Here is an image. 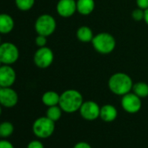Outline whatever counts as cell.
<instances>
[{"instance_id":"obj_7","label":"cell","mask_w":148,"mask_h":148,"mask_svg":"<svg viewBox=\"0 0 148 148\" xmlns=\"http://www.w3.org/2000/svg\"><path fill=\"white\" fill-rule=\"evenodd\" d=\"M54 59V54L53 51H51V48L44 46V47H39L38 50L36 51L34 57H33V61L34 64L42 69L49 67Z\"/></svg>"},{"instance_id":"obj_9","label":"cell","mask_w":148,"mask_h":148,"mask_svg":"<svg viewBox=\"0 0 148 148\" xmlns=\"http://www.w3.org/2000/svg\"><path fill=\"white\" fill-rule=\"evenodd\" d=\"M79 113L84 119L88 121H93L99 117L100 106L95 101H84L79 109Z\"/></svg>"},{"instance_id":"obj_3","label":"cell","mask_w":148,"mask_h":148,"mask_svg":"<svg viewBox=\"0 0 148 148\" xmlns=\"http://www.w3.org/2000/svg\"><path fill=\"white\" fill-rule=\"evenodd\" d=\"M92 44L97 52L109 54L115 49L116 40L112 34L108 32H100L93 37Z\"/></svg>"},{"instance_id":"obj_24","label":"cell","mask_w":148,"mask_h":148,"mask_svg":"<svg viewBox=\"0 0 148 148\" xmlns=\"http://www.w3.org/2000/svg\"><path fill=\"white\" fill-rule=\"evenodd\" d=\"M27 148H45V146H44V145H43V143L41 141L35 139V140L31 141L28 144Z\"/></svg>"},{"instance_id":"obj_27","label":"cell","mask_w":148,"mask_h":148,"mask_svg":"<svg viewBox=\"0 0 148 148\" xmlns=\"http://www.w3.org/2000/svg\"><path fill=\"white\" fill-rule=\"evenodd\" d=\"M0 148H14V146L10 141L6 139H2L0 140Z\"/></svg>"},{"instance_id":"obj_13","label":"cell","mask_w":148,"mask_h":148,"mask_svg":"<svg viewBox=\"0 0 148 148\" xmlns=\"http://www.w3.org/2000/svg\"><path fill=\"white\" fill-rule=\"evenodd\" d=\"M117 116H118V110L114 106L107 104L100 107L99 118L103 121L106 123L112 122L117 119Z\"/></svg>"},{"instance_id":"obj_4","label":"cell","mask_w":148,"mask_h":148,"mask_svg":"<svg viewBox=\"0 0 148 148\" xmlns=\"http://www.w3.org/2000/svg\"><path fill=\"white\" fill-rule=\"evenodd\" d=\"M55 131V122L48 117H40L37 119L32 125L34 135L39 138H50Z\"/></svg>"},{"instance_id":"obj_31","label":"cell","mask_w":148,"mask_h":148,"mask_svg":"<svg viewBox=\"0 0 148 148\" xmlns=\"http://www.w3.org/2000/svg\"><path fill=\"white\" fill-rule=\"evenodd\" d=\"M2 43H1V37H0V45H1Z\"/></svg>"},{"instance_id":"obj_32","label":"cell","mask_w":148,"mask_h":148,"mask_svg":"<svg viewBox=\"0 0 148 148\" xmlns=\"http://www.w3.org/2000/svg\"><path fill=\"white\" fill-rule=\"evenodd\" d=\"M0 89H1V87H0Z\"/></svg>"},{"instance_id":"obj_28","label":"cell","mask_w":148,"mask_h":148,"mask_svg":"<svg viewBox=\"0 0 148 148\" xmlns=\"http://www.w3.org/2000/svg\"><path fill=\"white\" fill-rule=\"evenodd\" d=\"M144 21L145 22V24L148 25V8L146 10H145V15H144Z\"/></svg>"},{"instance_id":"obj_15","label":"cell","mask_w":148,"mask_h":148,"mask_svg":"<svg viewBox=\"0 0 148 148\" xmlns=\"http://www.w3.org/2000/svg\"><path fill=\"white\" fill-rule=\"evenodd\" d=\"M95 8L94 0H78L77 1V12L83 15H90Z\"/></svg>"},{"instance_id":"obj_20","label":"cell","mask_w":148,"mask_h":148,"mask_svg":"<svg viewBox=\"0 0 148 148\" xmlns=\"http://www.w3.org/2000/svg\"><path fill=\"white\" fill-rule=\"evenodd\" d=\"M14 132L13 125L9 121H5L0 124V138H8Z\"/></svg>"},{"instance_id":"obj_14","label":"cell","mask_w":148,"mask_h":148,"mask_svg":"<svg viewBox=\"0 0 148 148\" xmlns=\"http://www.w3.org/2000/svg\"><path fill=\"white\" fill-rule=\"evenodd\" d=\"M14 28L13 18L6 13L0 14V34H8Z\"/></svg>"},{"instance_id":"obj_18","label":"cell","mask_w":148,"mask_h":148,"mask_svg":"<svg viewBox=\"0 0 148 148\" xmlns=\"http://www.w3.org/2000/svg\"><path fill=\"white\" fill-rule=\"evenodd\" d=\"M132 92H134L140 99L148 97V84L145 82H137L133 84Z\"/></svg>"},{"instance_id":"obj_30","label":"cell","mask_w":148,"mask_h":148,"mask_svg":"<svg viewBox=\"0 0 148 148\" xmlns=\"http://www.w3.org/2000/svg\"><path fill=\"white\" fill-rule=\"evenodd\" d=\"M2 64H2V62H1V60H0V66H1Z\"/></svg>"},{"instance_id":"obj_19","label":"cell","mask_w":148,"mask_h":148,"mask_svg":"<svg viewBox=\"0 0 148 148\" xmlns=\"http://www.w3.org/2000/svg\"><path fill=\"white\" fill-rule=\"evenodd\" d=\"M62 112L63 111H62V109L60 108V106L58 105L50 106V107H48V109L46 111V117H48L52 121L56 122V121L59 120V119L61 118Z\"/></svg>"},{"instance_id":"obj_12","label":"cell","mask_w":148,"mask_h":148,"mask_svg":"<svg viewBox=\"0 0 148 148\" xmlns=\"http://www.w3.org/2000/svg\"><path fill=\"white\" fill-rule=\"evenodd\" d=\"M56 10L62 18H70L77 12V1L75 0H59Z\"/></svg>"},{"instance_id":"obj_10","label":"cell","mask_w":148,"mask_h":148,"mask_svg":"<svg viewBox=\"0 0 148 148\" xmlns=\"http://www.w3.org/2000/svg\"><path fill=\"white\" fill-rule=\"evenodd\" d=\"M18 95L12 87H2L0 89V105L12 108L18 104Z\"/></svg>"},{"instance_id":"obj_21","label":"cell","mask_w":148,"mask_h":148,"mask_svg":"<svg viewBox=\"0 0 148 148\" xmlns=\"http://www.w3.org/2000/svg\"><path fill=\"white\" fill-rule=\"evenodd\" d=\"M35 4V0H15L17 8L23 12L30 11Z\"/></svg>"},{"instance_id":"obj_23","label":"cell","mask_w":148,"mask_h":148,"mask_svg":"<svg viewBox=\"0 0 148 148\" xmlns=\"http://www.w3.org/2000/svg\"><path fill=\"white\" fill-rule=\"evenodd\" d=\"M35 43L38 47H44L46 45L47 43V37L42 36V35H38V37L35 39Z\"/></svg>"},{"instance_id":"obj_1","label":"cell","mask_w":148,"mask_h":148,"mask_svg":"<svg viewBox=\"0 0 148 148\" xmlns=\"http://www.w3.org/2000/svg\"><path fill=\"white\" fill-rule=\"evenodd\" d=\"M83 102V96L78 90L69 89L60 94L58 106L63 112L73 113L79 111Z\"/></svg>"},{"instance_id":"obj_8","label":"cell","mask_w":148,"mask_h":148,"mask_svg":"<svg viewBox=\"0 0 148 148\" xmlns=\"http://www.w3.org/2000/svg\"><path fill=\"white\" fill-rule=\"evenodd\" d=\"M121 106L123 110L128 113L134 114L140 111L142 106L141 99L134 92H128L122 96Z\"/></svg>"},{"instance_id":"obj_2","label":"cell","mask_w":148,"mask_h":148,"mask_svg":"<svg viewBox=\"0 0 148 148\" xmlns=\"http://www.w3.org/2000/svg\"><path fill=\"white\" fill-rule=\"evenodd\" d=\"M133 83L129 75L124 72L114 73L108 80V87L110 91L118 96H124L131 92L132 90Z\"/></svg>"},{"instance_id":"obj_5","label":"cell","mask_w":148,"mask_h":148,"mask_svg":"<svg viewBox=\"0 0 148 148\" xmlns=\"http://www.w3.org/2000/svg\"><path fill=\"white\" fill-rule=\"evenodd\" d=\"M57 24L55 18L50 14H43L39 16L35 22V31L38 35L51 36L56 30Z\"/></svg>"},{"instance_id":"obj_26","label":"cell","mask_w":148,"mask_h":148,"mask_svg":"<svg viewBox=\"0 0 148 148\" xmlns=\"http://www.w3.org/2000/svg\"><path fill=\"white\" fill-rule=\"evenodd\" d=\"M73 148H92V145L85 141H80L75 144V145L73 146Z\"/></svg>"},{"instance_id":"obj_11","label":"cell","mask_w":148,"mask_h":148,"mask_svg":"<svg viewBox=\"0 0 148 148\" xmlns=\"http://www.w3.org/2000/svg\"><path fill=\"white\" fill-rule=\"evenodd\" d=\"M16 81V72L9 64L0 66V87H12Z\"/></svg>"},{"instance_id":"obj_22","label":"cell","mask_w":148,"mask_h":148,"mask_svg":"<svg viewBox=\"0 0 148 148\" xmlns=\"http://www.w3.org/2000/svg\"><path fill=\"white\" fill-rule=\"evenodd\" d=\"M144 15H145V11L140 8H137L132 12V18L135 21L144 20Z\"/></svg>"},{"instance_id":"obj_29","label":"cell","mask_w":148,"mask_h":148,"mask_svg":"<svg viewBox=\"0 0 148 148\" xmlns=\"http://www.w3.org/2000/svg\"><path fill=\"white\" fill-rule=\"evenodd\" d=\"M2 113V108H1V105H0V115Z\"/></svg>"},{"instance_id":"obj_16","label":"cell","mask_w":148,"mask_h":148,"mask_svg":"<svg viewBox=\"0 0 148 148\" xmlns=\"http://www.w3.org/2000/svg\"><path fill=\"white\" fill-rule=\"evenodd\" d=\"M76 36H77V38L83 43L92 42V40L94 37L92 29L88 26H86V25L80 26L78 29Z\"/></svg>"},{"instance_id":"obj_25","label":"cell","mask_w":148,"mask_h":148,"mask_svg":"<svg viewBox=\"0 0 148 148\" xmlns=\"http://www.w3.org/2000/svg\"><path fill=\"white\" fill-rule=\"evenodd\" d=\"M136 4L138 8H140L144 11L148 8V0H136Z\"/></svg>"},{"instance_id":"obj_17","label":"cell","mask_w":148,"mask_h":148,"mask_svg":"<svg viewBox=\"0 0 148 148\" xmlns=\"http://www.w3.org/2000/svg\"><path fill=\"white\" fill-rule=\"evenodd\" d=\"M60 95L54 91H48L45 92L42 96V102L45 106L50 107L53 106H58L59 103Z\"/></svg>"},{"instance_id":"obj_6","label":"cell","mask_w":148,"mask_h":148,"mask_svg":"<svg viewBox=\"0 0 148 148\" xmlns=\"http://www.w3.org/2000/svg\"><path fill=\"white\" fill-rule=\"evenodd\" d=\"M19 58L18 48L11 42H5L0 45V60L3 64L12 65L16 63Z\"/></svg>"}]
</instances>
